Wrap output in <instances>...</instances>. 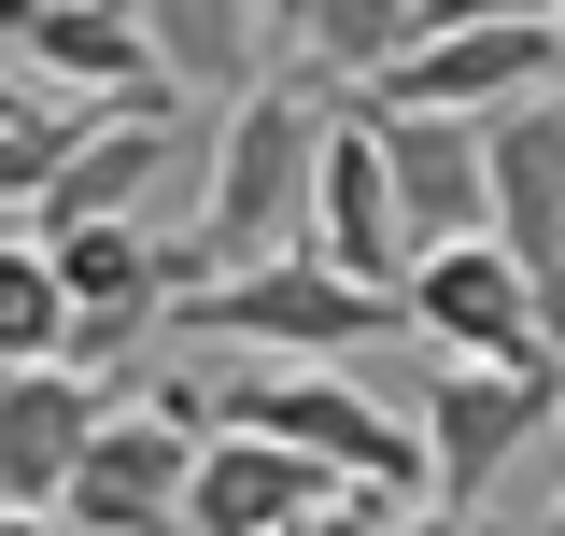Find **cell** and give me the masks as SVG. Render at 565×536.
<instances>
[{
    "mask_svg": "<svg viewBox=\"0 0 565 536\" xmlns=\"http://www.w3.org/2000/svg\"><path fill=\"white\" fill-rule=\"evenodd\" d=\"M311 156H326V114L297 71H255L226 114H212V184H199V255L255 268L282 240H311Z\"/></svg>",
    "mask_w": 565,
    "mask_h": 536,
    "instance_id": "6da1fadb",
    "label": "cell"
},
{
    "mask_svg": "<svg viewBox=\"0 0 565 536\" xmlns=\"http://www.w3.org/2000/svg\"><path fill=\"white\" fill-rule=\"evenodd\" d=\"M170 325L226 339V353H367L382 325H411V297H396V282H353V268L311 255V240H282V255H255V268H199V282L170 297Z\"/></svg>",
    "mask_w": 565,
    "mask_h": 536,
    "instance_id": "7a4b0ae2",
    "label": "cell"
},
{
    "mask_svg": "<svg viewBox=\"0 0 565 536\" xmlns=\"http://www.w3.org/2000/svg\"><path fill=\"white\" fill-rule=\"evenodd\" d=\"M552 409H565V367H467L452 353L424 382V523H481Z\"/></svg>",
    "mask_w": 565,
    "mask_h": 536,
    "instance_id": "3957f363",
    "label": "cell"
},
{
    "mask_svg": "<svg viewBox=\"0 0 565 536\" xmlns=\"http://www.w3.org/2000/svg\"><path fill=\"white\" fill-rule=\"evenodd\" d=\"M396 297H411V325L438 339V353H467V367H565L552 297H537V268L509 255L494 226H467V240H424Z\"/></svg>",
    "mask_w": 565,
    "mask_h": 536,
    "instance_id": "277c9868",
    "label": "cell"
},
{
    "mask_svg": "<svg viewBox=\"0 0 565 536\" xmlns=\"http://www.w3.org/2000/svg\"><path fill=\"white\" fill-rule=\"evenodd\" d=\"M184 480H199V424L156 409L141 382H114L99 438H85L71 480H57V523H85V536H156V523H184Z\"/></svg>",
    "mask_w": 565,
    "mask_h": 536,
    "instance_id": "5b68a950",
    "label": "cell"
},
{
    "mask_svg": "<svg viewBox=\"0 0 565 536\" xmlns=\"http://www.w3.org/2000/svg\"><path fill=\"white\" fill-rule=\"evenodd\" d=\"M340 508V467L297 452L269 424H212L199 438V480H184V536H297Z\"/></svg>",
    "mask_w": 565,
    "mask_h": 536,
    "instance_id": "8992f818",
    "label": "cell"
},
{
    "mask_svg": "<svg viewBox=\"0 0 565 536\" xmlns=\"http://www.w3.org/2000/svg\"><path fill=\"white\" fill-rule=\"evenodd\" d=\"M367 114H382V170H396V212H411V255L494 226V141H481V114H452V99H367Z\"/></svg>",
    "mask_w": 565,
    "mask_h": 536,
    "instance_id": "52a82bcc",
    "label": "cell"
},
{
    "mask_svg": "<svg viewBox=\"0 0 565 536\" xmlns=\"http://www.w3.org/2000/svg\"><path fill=\"white\" fill-rule=\"evenodd\" d=\"M311 255H340L353 282H411V212H396V170H382L367 85H353V114H326V156H311Z\"/></svg>",
    "mask_w": 565,
    "mask_h": 536,
    "instance_id": "ba28073f",
    "label": "cell"
},
{
    "mask_svg": "<svg viewBox=\"0 0 565 536\" xmlns=\"http://www.w3.org/2000/svg\"><path fill=\"white\" fill-rule=\"evenodd\" d=\"M523 85H565V29H552V0H537V14H481V29H424V43L382 71L367 99H452V114H509Z\"/></svg>",
    "mask_w": 565,
    "mask_h": 536,
    "instance_id": "9c48e42d",
    "label": "cell"
},
{
    "mask_svg": "<svg viewBox=\"0 0 565 536\" xmlns=\"http://www.w3.org/2000/svg\"><path fill=\"white\" fill-rule=\"evenodd\" d=\"M481 141H494V240L537 268L565 325V85H523L509 114H481Z\"/></svg>",
    "mask_w": 565,
    "mask_h": 536,
    "instance_id": "30bf717a",
    "label": "cell"
},
{
    "mask_svg": "<svg viewBox=\"0 0 565 536\" xmlns=\"http://www.w3.org/2000/svg\"><path fill=\"white\" fill-rule=\"evenodd\" d=\"M99 409H114V382H99V367H71V353L0 367V480H14V508H29V523H57V480H71V452L99 438Z\"/></svg>",
    "mask_w": 565,
    "mask_h": 536,
    "instance_id": "8fae6325",
    "label": "cell"
},
{
    "mask_svg": "<svg viewBox=\"0 0 565 536\" xmlns=\"http://www.w3.org/2000/svg\"><path fill=\"white\" fill-rule=\"evenodd\" d=\"M170 99L184 85H141V99H114L99 128L71 141L57 170H43V199H29V226H85V212H141V184H156V156H170Z\"/></svg>",
    "mask_w": 565,
    "mask_h": 536,
    "instance_id": "7c38bea8",
    "label": "cell"
},
{
    "mask_svg": "<svg viewBox=\"0 0 565 536\" xmlns=\"http://www.w3.org/2000/svg\"><path fill=\"white\" fill-rule=\"evenodd\" d=\"M14 57L43 71V85H85V99H141V85H170L156 43H141V0H43Z\"/></svg>",
    "mask_w": 565,
    "mask_h": 536,
    "instance_id": "4fadbf2b",
    "label": "cell"
},
{
    "mask_svg": "<svg viewBox=\"0 0 565 536\" xmlns=\"http://www.w3.org/2000/svg\"><path fill=\"white\" fill-rule=\"evenodd\" d=\"M141 43H156V71H170L184 99H241V85L269 71L255 0H141Z\"/></svg>",
    "mask_w": 565,
    "mask_h": 536,
    "instance_id": "5bb4252c",
    "label": "cell"
},
{
    "mask_svg": "<svg viewBox=\"0 0 565 536\" xmlns=\"http://www.w3.org/2000/svg\"><path fill=\"white\" fill-rule=\"evenodd\" d=\"M411 57V0H311L297 14V43L269 71H340V85H382V71Z\"/></svg>",
    "mask_w": 565,
    "mask_h": 536,
    "instance_id": "9a60e30c",
    "label": "cell"
},
{
    "mask_svg": "<svg viewBox=\"0 0 565 536\" xmlns=\"http://www.w3.org/2000/svg\"><path fill=\"white\" fill-rule=\"evenodd\" d=\"M29 353H71V268L43 226L0 240V367H29Z\"/></svg>",
    "mask_w": 565,
    "mask_h": 536,
    "instance_id": "2e32d148",
    "label": "cell"
},
{
    "mask_svg": "<svg viewBox=\"0 0 565 536\" xmlns=\"http://www.w3.org/2000/svg\"><path fill=\"white\" fill-rule=\"evenodd\" d=\"M85 128H99V114H43V99H29V114H0V199H43V170H57Z\"/></svg>",
    "mask_w": 565,
    "mask_h": 536,
    "instance_id": "e0dca14e",
    "label": "cell"
},
{
    "mask_svg": "<svg viewBox=\"0 0 565 536\" xmlns=\"http://www.w3.org/2000/svg\"><path fill=\"white\" fill-rule=\"evenodd\" d=\"M481 14H537V0H411V43L424 29H481Z\"/></svg>",
    "mask_w": 565,
    "mask_h": 536,
    "instance_id": "ac0fdd59",
    "label": "cell"
},
{
    "mask_svg": "<svg viewBox=\"0 0 565 536\" xmlns=\"http://www.w3.org/2000/svg\"><path fill=\"white\" fill-rule=\"evenodd\" d=\"M297 14H311V0H255V29H269V57L297 43Z\"/></svg>",
    "mask_w": 565,
    "mask_h": 536,
    "instance_id": "d6986e66",
    "label": "cell"
},
{
    "mask_svg": "<svg viewBox=\"0 0 565 536\" xmlns=\"http://www.w3.org/2000/svg\"><path fill=\"white\" fill-rule=\"evenodd\" d=\"M29 14H43V0H0V57H14V43H29Z\"/></svg>",
    "mask_w": 565,
    "mask_h": 536,
    "instance_id": "ffe728a7",
    "label": "cell"
},
{
    "mask_svg": "<svg viewBox=\"0 0 565 536\" xmlns=\"http://www.w3.org/2000/svg\"><path fill=\"white\" fill-rule=\"evenodd\" d=\"M0 114H29V71H14V57H0Z\"/></svg>",
    "mask_w": 565,
    "mask_h": 536,
    "instance_id": "44dd1931",
    "label": "cell"
},
{
    "mask_svg": "<svg viewBox=\"0 0 565 536\" xmlns=\"http://www.w3.org/2000/svg\"><path fill=\"white\" fill-rule=\"evenodd\" d=\"M0 523H29V508H14V480H0Z\"/></svg>",
    "mask_w": 565,
    "mask_h": 536,
    "instance_id": "7402d4cb",
    "label": "cell"
},
{
    "mask_svg": "<svg viewBox=\"0 0 565 536\" xmlns=\"http://www.w3.org/2000/svg\"><path fill=\"white\" fill-rule=\"evenodd\" d=\"M552 29H565V0H552Z\"/></svg>",
    "mask_w": 565,
    "mask_h": 536,
    "instance_id": "603a6c76",
    "label": "cell"
},
{
    "mask_svg": "<svg viewBox=\"0 0 565 536\" xmlns=\"http://www.w3.org/2000/svg\"><path fill=\"white\" fill-rule=\"evenodd\" d=\"M552 523H565V508H552Z\"/></svg>",
    "mask_w": 565,
    "mask_h": 536,
    "instance_id": "cb8c5ba5",
    "label": "cell"
}]
</instances>
